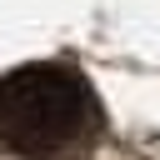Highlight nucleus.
<instances>
[{
	"label": "nucleus",
	"mask_w": 160,
	"mask_h": 160,
	"mask_svg": "<svg viewBox=\"0 0 160 160\" xmlns=\"http://www.w3.org/2000/svg\"><path fill=\"white\" fill-rule=\"evenodd\" d=\"M100 130L95 90L65 65H15L0 75V145L20 160H65Z\"/></svg>",
	"instance_id": "f257e3e1"
}]
</instances>
